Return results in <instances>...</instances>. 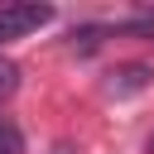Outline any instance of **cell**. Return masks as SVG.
<instances>
[{"label":"cell","mask_w":154,"mask_h":154,"mask_svg":"<svg viewBox=\"0 0 154 154\" xmlns=\"http://www.w3.org/2000/svg\"><path fill=\"white\" fill-rule=\"evenodd\" d=\"M0 154H24V135H19V125L5 120V116H0Z\"/></svg>","instance_id":"3957f363"},{"label":"cell","mask_w":154,"mask_h":154,"mask_svg":"<svg viewBox=\"0 0 154 154\" xmlns=\"http://www.w3.org/2000/svg\"><path fill=\"white\" fill-rule=\"evenodd\" d=\"M14 87H19V67H14V63H5V58H0V96H10V91H14Z\"/></svg>","instance_id":"277c9868"},{"label":"cell","mask_w":154,"mask_h":154,"mask_svg":"<svg viewBox=\"0 0 154 154\" xmlns=\"http://www.w3.org/2000/svg\"><path fill=\"white\" fill-rule=\"evenodd\" d=\"M149 67L144 63H130V67H120V72H111V82H106V91H116V96H125V91H140V87H149Z\"/></svg>","instance_id":"7a4b0ae2"},{"label":"cell","mask_w":154,"mask_h":154,"mask_svg":"<svg viewBox=\"0 0 154 154\" xmlns=\"http://www.w3.org/2000/svg\"><path fill=\"white\" fill-rule=\"evenodd\" d=\"M43 24H53V5H34V0H24V5H0V43H5V38H24V34L43 29Z\"/></svg>","instance_id":"6da1fadb"}]
</instances>
